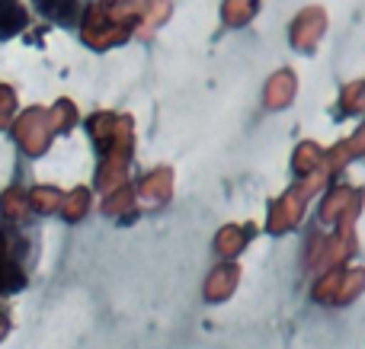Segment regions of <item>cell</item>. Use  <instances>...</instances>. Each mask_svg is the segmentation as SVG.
I'll use <instances>...</instances> for the list:
<instances>
[{
    "label": "cell",
    "instance_id": "cell-1",
    "mask_svg": "<svg viewBox=\"0 0 365 349\" xmlns=\"http://www.w3.org/2000/svg\"><path fill=\"white\" fill-rule=\"evenodd\" d=\"M23 23H26V13L19 10L13 0L0 4V36H13V32H19Z\"/></svg>",
    "mask_w": 365,
    "mask_h": 349
},
{
    "label": "cell",
    "instance_id": "cell-2",
    "mask_svg": "<svg viewBox=\"0 0 365 349\" xmlns=\"http://www.w3.org/2000/svg\"><path fill=\"white\" fill-rule=\"evenodd\" d=\"M38 4H42V10L45 13H48V16H71V10H68V6H71V0H38Z\"/></svg>",
    "mask_w": 365,
    "mask_h": 349
}]
</instances>
